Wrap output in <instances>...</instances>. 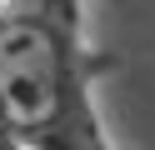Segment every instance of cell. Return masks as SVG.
Listing matches in <instances>:
<instances>
[{
    "label": "cell",
    "mask_w": 155,
    "mask_h": 150,
    "mask_svg": "<svg viewBox=\"0 0 155 150\" xmlns=\"http://www.w3.org/2000/svg\"><path fill=\"white\" fill-rule=\"evenodd\" d=\"M0 135L25 150H110L65 20L0 15Z\"/></svg>",
    "instance_id": "obj_1"
},
{
    "label": "cell",
    "mask_w": 155,
    "mask_h": 150,
    "mask_svg": "<svg viewBox=\"0 0 155 150\" xmlns=\"http://www.w3.org/2000/svg\"><path fill=\"white\" fill-rule=\"evenodd\" d=\"M35 0H0V15H20V10H30Z\"/></svg>",
    "instance_id": "obj_2"
}]
</instances>
